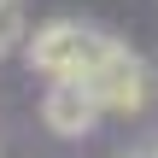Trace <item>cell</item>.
<instances>
[{
  "label": "cell",
  "instance_id": "6da1fadb",
  "mask_svg": "<svg viewBox=\"0 0 158 158\" xmlns=\"http://www.w3.org/2000/svg\"><path fill=\"white\" fill-rule=\"evenodd\" d=\"M117 47H123L117 35H106L100 23H82V18H47L35 35H23V59L47 82H94V70Z\"/></svg>",
  "mask_w": 158,
  "mask_h": 158
},
{
  "label": "cell",
  "instance_id": "7a4b0ae2",
  "mask_svg": "<svg viewBox=\"0 0 158 158\" xmlns=\"http://www.w3.org/2000/svg\"><path fill=\"white\" fill-rule=\"evenodd\" d=\"M94 100H100V111L106 117H147L158 100V76L152 64L141 59V53H129V47H117L100 70H94Z\"/></svg>",
  "mask_w": 158,
  "mask_h": 158
},
{
  "label": "cell",
  "instance_id": "3957f363",
  "mask_svg": "<svg viewBox=\"0 0 158 158\" xmlns=\"http://www.w3.org/2000/svg\"><path fill=\"white\" fill-rule=\"evenodd\" d=\"M100 117H106V111H100V100H94L88 82H47V94H41V123H47L59 141L94 135Z\"/></svg>",
  "mask_w": 158,
  "mask_h": 158
},
{
  "label": "cell",
  "instance_id": "277c9868",
  "mask_svg": "<svg viewBox=\"0 0 158 158\" xmlns=\"http://www.w3.org/2000/svg\"><path fill=\"white\" fill-rule=\"evenodd\" d=\"M29 35V18H23V0H0V59L18 53Z\"/></svg>",
  "mask_w": 158,
  "mask_h": 158
},
{
  "label": "cell",
  "instance_id": "5b68a950",
  "mask_svg": "<svg viewBox=\"0 0 158 158\" xmlns=\"http://www.w3.org/2000/svg\"><path fill=\"white\" fill-rule=\"evenodd\" d=\"M147 158H158V147H152V152H147Z\"/></svg>",
  "mask_w": 158,
  "mask_h": 158
},
{
  "label": "cell",
  "instance_id": "8992f818",
  "mask_svg": "<svg viewBox=\"0 0 158 158\" xmlns=\"http://www.w3.org/2000/svg\"><path fill=\"white\" fill-rule=\"evenodd\" d=\"M135 158H147V152H135Z\"/></svg>",
  "mask_w": 158,
  "mask_h": 158
}]
</instances>
